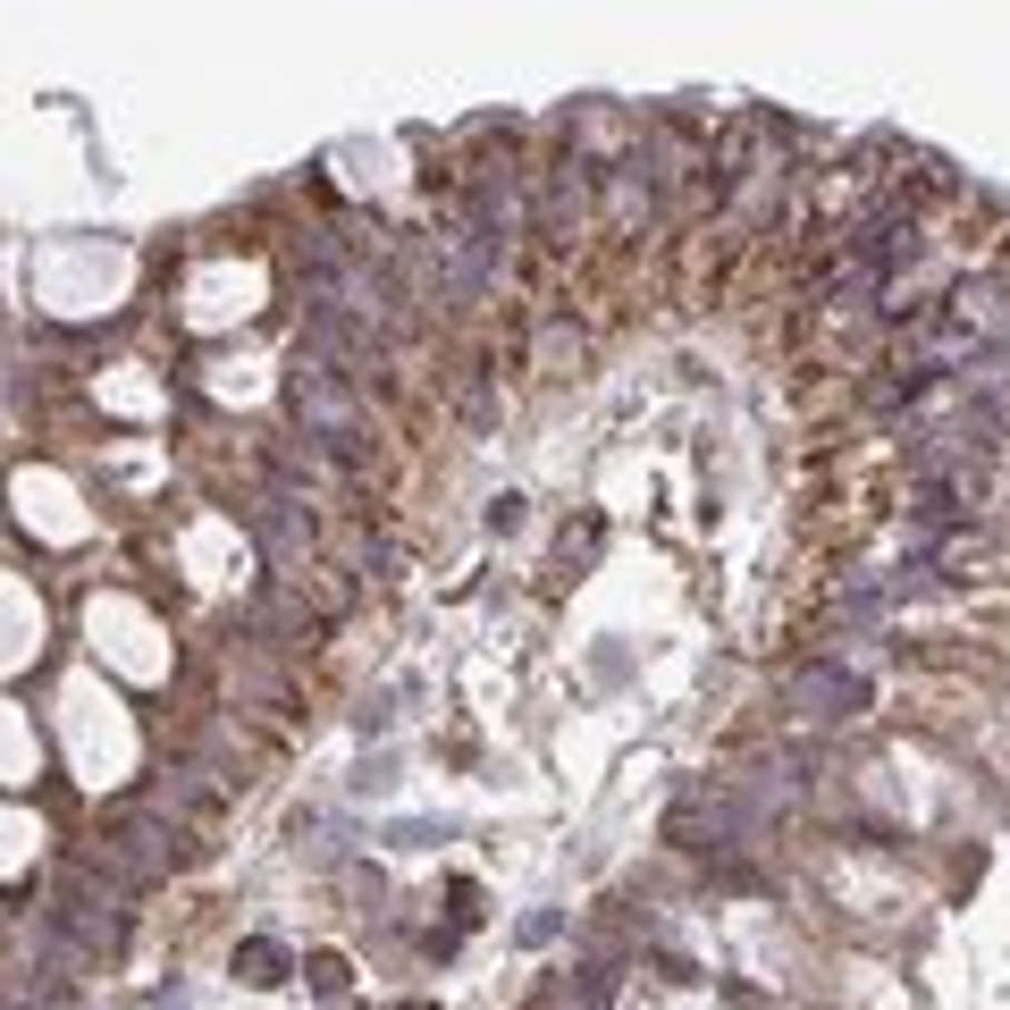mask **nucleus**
I'll use <instances>...</instances> for the list:
<instances>
[{"label":"nucleus","mask_w":1010,"mask_h":1010,"mask_svg":"<svg viewBox=\"0 0 1010 1010\" xmlns=\"http://www.w3.org/2000/svg\"><path fill=\"white\" fill-rule=\"evenodd\" d=\"M304 977H312L321 993H345V960H337V952H312V960H304Z\"/></svg>","instance_id":"3"},{"label":"nucleus","mask_w":1010,"mask_h":1010,"mask_svg":"<svg viewBox=\"0 0 1010 1010\" xmlns=\"http://www.w3.org/2000/svg\"><path fill=\"white\" fill-rule=\"evenodd\" d=\"M236 977H245V986H278V977H286V952H278V943H262V934H253L245 952H236Z\"/></svg>","instance_id":"2"},{"label":"nucleus","mask_w":1010,"mask_h":1010,"mask_svg":"<svg viewBox=\"0 0 1010 1010\" xmlns=\"http://www.w3.org/2000/svg\"><path fill=\"white\" fill-rule=\"evenodd\" d=\"M801 699H817V716H859V699H867V690L851 683V674H834V666H817L801 683Z\"/></svg>","instance_id":"1"},{"label":"nucleus","mask_w":1010,"mask_h":1010,"mask_svg":"<svg viewBox=\"0 0 1010 1010\" xmlns=\"http://www.w3.org/2000/svg\"><path fill=\"white\" fill-rule=\"evenodd\" d=\"M413 1010H430V1002H413Z\"/></svg>","instance_id":"4"}]
</instances>
